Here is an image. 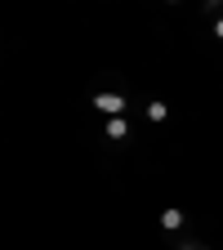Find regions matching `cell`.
I'll return each instance as SVG.
<instances>
[{"instance_id":"1","label":"cell","mask_w":223,"mask_h":250,"mask_svg":"<svg viewBox=\"0 0 223 250\" xmlns=\"http://www.w3.org/2000/svg\"><path fill=\"white\" fill-rule=\"evenodd\" d=\"M89 103H94V107H99V112H107L112 121H116V116L125 112V99H121V94H94V99H89Z\"/></svg>"},{"instance_id":"5","label":"cell","mask_w":223,"mask_h":250,"mask_svg":"<svg viewBox=\"0 0 223 250\" xmlns=\"http://www.w3.org/2000/svg\"><path fill=\"white\" fill-rule=\"evenodd\" d=\"M214 31H219V41H223V18H219V22H214Z\"/></svg>"},{"instance_id":"4","label":"cell","mask_w":223,"mask_h":250,"mask_svg":"<svg viewBox=\"0 0 223 250\" xmlns=\"http://www.w3.org/2000/svg\"><path fill=\"white\" fill-rule=\"evenodd\" d=\"M165 116H170L165 103H147V121H165Z\"/></svg>"},{"instance_id":"3","label":"cell","mask_w":223,"mask_h":250,"mask_svg":"<svg viewBox=\"0 0 223 250\" xmlns=\"http://www.w3.org/2000/svg\"><path fill=\"white\" fill-rule=\"evenodd\" d=\"M179 224H183V210H165L161 214V228H179Z\"/></svg>"},{"instance_id":"2","label":"cell","mask_w":223,"mask_h":250,"mask_svg":"<svg viewBox=\"0 0 223 250\" xmlns=\"http://www.w3.org/2000/svg\"><path fill=\"white\" fill-rule=\"evenodd\" d=\"M125 134H130V125H125L121 116H116V121H107V139H125Z\"/></svg>"},{"instance_id":"6","label":"cell","mask_w":223,"mask_h":250,"mask_svg":"<svg viewBox=\"0 0 223 250\" xmlns=\"http://www.w3.org/2000/svg\"><path fill=\"white\" fill-rule=\"evenodd\" d=\"M197 250H201V246H197Z\"/></svg>"}]
</instances>
